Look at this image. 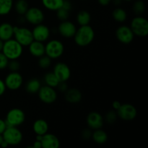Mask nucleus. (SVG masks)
<instances>
[{"mask_svg": "<svg viewBox=\"0 0 148 148\" xmlns=\"http://www.w3.org/2000/svg\"><path fill=\"white\" fill-rule=\"evenodd\" d=\"M77 27L73 23L68 20L62 21V23L58 26V31L59 34L66 38H73L76 33Z\"/></svg>", "mask_w": 148, "mask_h": 148, "instance_id": "15", "label": "nucleus"}, {"mask_svg": "<svg viewBox=\"0 0 148 148\" xmlns=\"http://www.w3.org/2000/svg\"><path fill=\"white\" fill-rule=\"evenodd\" d=\"M75 43L80 47L88 46L93 41L95 38V31L89 25H82L77 29L74 36Z\"/></svg>", "mask_w": 148, "mask_h": 148, "instance_id": "1", "label": "nucleus"}, {"mask_svg": "<svg viewBox=\"0 0 148 148\" xmlns=\"http://www.w3.org/2000/svg\"><path fill=\"white\" fill-rule=\"evenodd\" d=\"M14 35V26L9 23L0 24V39L3 41L12 38Z\"/></svg>", "mask_w": 148, "mask_h": 148, "instance_id": "20", "label": "nucleus"}, {"mask_svg": "<svg viewBox=\"0 0 148 148\" xmlns=\"http://www.w3.org/2000/svg\"><path fill=\"white\" fill-rule=\"evenodd\" d=\"M124 1H132V0H124Z\"/></svg>", "mask_w": 148, "mask_h": 148, "instance_id": "48", "label": "nucleus"}, {"mask_svg": "<svg viewBox=\"0 0 148 148\" xmlns=\"http://www.w3.org/2000/svg\"><path fill=\"white\" fill-rule=\"evenodd\" d=\"M32 33H33V39L35 40L43 43L49 38L51 31L47 25L40 23V24L35 25L34 28L32 30Z\"/></svg>", "mask_w": 148, "mask_h": 148, "instance_id": "14", "label": "nucleus"}, {"mask_svg": "<svg viewBox=\"0 0 148 148\" xmlns=\"http://www.w3.org/2000/svg\"><path fill=\"white\" fill-rule=\"evenodd\" d=\"M28 50L32 56L39 58L45 55V45L43 42L33 40L28 46Z\"/></svg>", "mask_w": 148, "mask_h": 148, "instance_id": "18", "label": "nucleus"}, {"mask_svg": "<svg viewBox=\"0 0 148 148\" xmlns=\"http://www.w3.org/2000/svg\"><path fill=\"white\" fill-rule=\"evenodd\" d=\"M112 0H98V3L102 6H107L111 2Z\"/></svg>", "mask_w": 148, "mask_h": 148, "instance_id": "42", "label": "nucleus"}, {"mask_svg": "<svg viewBox=\"0 0 148 148\" xmlns=\"http://www.w3.org/2000/svg\"><path fill=\"white\" fill-rule=\"evenodd\" d=\"M56 16L57 18L61 21H64V20H67L69 17V12L67 10H64L62 7L56 10Z\"/></svg>", "mask_w": 148, "mask_h": 148, "instance_id": "32", "label": "nucleus"}, {"mask_svg": "<svg viewBox=\"0 0 148 148\" xmlns=\"http://www.w3.org/2000/svg\"><path fill=\"white\" fill-rule=\"evenodd\" d=\"M6 90H7V88H6V85L4 80L0 79V97L4 95V92H6Z\"/></svg>", "mask_w": 148, "mask_h": 148, "instance_id": "38", "label": "nucleus"}, {"mask_svg": "<svg viewBox=\"0 0 148 148\" xmlns=\"http://www.w3.org/2000/svg\"><path fill=\"white\" fill-rule=\"evenodd\" d=\"M1 52L9 60L18 59L23 55V46L14 38H11L4 42Z\"/></svg>", "mask_w": 148, "mask_h": 148, "instance_id": "2", "label": "nucleus"}, {"mask_svg": "<svg viewBox=\"0 0 148 148\" xmlns=\"http://www.w3.org/2000/svg\"><path fill=\"white\" fill-rule=\"evenodd\" d=\"M117 116L124 121H132L137 117V110L135 106L130 103L121 104L116 111Z\"/></svg>", "mask_w": 148, "mask_h": 148, "instance_id": "9", "label": "nucleus"}, {"mask_svg": "<svg viewBox=\"0 0 148 148\" xmlns=\"http://www.w3.org/2000/svg\"><path fill=\"white\" fill-rule=\"evenodd\" d=\"M121 103L118 101H115L112 103V107L114 108V110H116V111H117V110L119 108V107L121 106Z\"/></svg>", "mask_w": 148, "mask_h": 148, "instance_id": "41", "label": "nucleus"}, {"mask_svg": "<svg viewBox=\"0 0 148 148\" xmlns=\"http://www.w3.org/2000/svg\"><path fill=\"white\" fill-rule=\"evenodd\" d=\"M87 124L90 130H95L101 129L103 126L104 119L100 113L92 111L87 116Z\"/></svg>", "mask_w": 148, "mask_h": 148, "instance_id": "16", "label": "nucleus"}, {"mask_svg": "<svg viewBox=\"0 0 148 148\" xmlns=\"http://www.w3.org/2000/svg\"><path fill=\"white\" fill-rule=\"evenodd\" d=\"M13 8V0H0V15H7Z\"/></svg>", "mask_w": 148, "mask_h": 148, "instance_id": "28", "label": "nucleus"}, {"mask_svg": "<svg viewBox=\"0 0 148 148\" xmlns=\"http://www.w3.org/2000/svg\"><path fill=\"white\" fill-rule=\"evenodd\" d=\"M72 3H71L69 0H64L63 4H62V8L69 12L71 10V9H72Z\"/></svg>", "mask_w": 148, "mask_h": 148, "instance_id": "37", "label": "nucleus"}, {"mask_svg": "<svg viewBox=\"0 0 148 148\" xmlns=\"http://www.w3.org/2000/svg\"><path fill=\"white\" fill-rule=\"evenodd\" d=\"M77 22L80 26L89 25L91 20V15L86 10H82L77 14Z\"/></svg>", "mask_w": 148, "mask_h": 148, "instance_id": "25", "label": "nucleus"}, {"mask_svg": "<svg viewBox=\"0 0 148 148\" xmlns=\"http://www.w3.org/2000/svg\"><path fill=\"white\" fill-rule=\"evenodd\" d=\"M38 94L39 99L46 104L53 103L57 99V92L54 88L46 85L40 87Z\"/></svg>", "mask_w": 148, "mask_h": 148, "instance_id": "10", "label": "nucleus"}, {"mask_svg": "<svg viewBox=\"0 0 148 148\" xmlns=\"http://www.w3.org/2000/svg\"><path fill=\"white\" fill-rule=\"evenodd\" d=\"M66 82H59V85L57 86V88H59V90L62 92H65L66 90L68 89V86L66 83Z\"/></svg>", "mask_w": 148, "mask_h": 148, "instance_id": "39", "label": "nucleus"}, {"mask_svg": "<svg viewBox=\"0 0 148 148\" xmlns=\"http://www.w3.org/2000/svg\"><path fill=\"white\" fill-rule=\"evenodd\" d=\"M2 136L4 141L11 146L18 145L23 140V133L16 127H7Z\"/></svg>", "mask_w": 148, "mask_h": 148, "instance_id": "6", "label": "nucleus"}, {"mask_svg": "<svg viewBox=\"0 0 148 148\" xmlns=\"http://www.w3.org/2000/svg\"><path fill=\"white\" fill-rule=\"evenodd\" d=\"M43 79H44V82L46 85L50 86L53 88H57L59 82H60L53 72H50L46 73V75H44Z\"/></svg>", "mask_w": 148, "mask_h": 148, "instance_id": "27", "label": "nucleus"}, {"mask_svg": "<svg viewBox=\"0 0 148 148\" xmlns=\"http://www.w3.org/2000/svg\"><path fill=\"white\" fill-rule=\"evenodd\" d=\"M7 124H6L5 120L0 119V134H3L4 130L7 129Z\"/></svg>", "mask_w": 148, "mask_h": 148, "instance_id": "40", "label": "nucleus"}, {"mask_svg": "<svg viewBox=\"0 0 148 148\" xmlns=\"http://www.w3.org/2000/svg\"><path fill=\"white\" fill-rule=\"evenodd\" d=\"M7 89L17 90L23 83V77L18 72H11L6 76L4 80Z\"/></svg>", "mask_w": 148, "mask_h": 148, "instance_id": "11", "label": "nucleus"}, {"mask_svg": "<svg viewBox=\"0 0 148 148\" xmlns=\"http://www.w3.org/2000/svg\"><path fill=\"white\" fill-rule=\"evenodd\" d=\"M7 67L11 72H18V70L20 68V62L17 61V59L14 60H10L9 61Z\"/></svg>", "mask_w": 148, "mask_h": 148, "instance_id": "34", "label": "nucleus"}, {"mask_svg": "<svg viewBox=\"0 0 148 148\" xmlns=\"http://www.w3.org/2000/svg\"><path fill=\"white\" fill-rule=\"evenodd\" d=\"M28 3L26 0H17L14 4V9L17 13L20 15L23 16L28 10Z\"/></svg>", "mask_w": 148, "mask_h": 148, "instance_id": "29", "label": "nucleus"}, {"mask_svg": "<svg viewBox=\"0 0 148 148\" xmlns=\"http://www.w3.org/2000/svg\"><path fill=\"white\" fill-rule=\"evenodd\" d=\"M91 138L97 144L103 145L105 144L108 140V134L103 130L98 129V130H94L93 132L92 133Z\"/></svg>", "mask_w": 148, "mask_h": 148, "instance_id": "22", "label": "nucleus"}, {"mask_svg": "<svg viewBox=\"0 0 148 148\" xmlns=\"http://www.w3.org/2000/svg\"><path fill=\"white\" fill-rule=\"evenodd\" d=\"M4 141V139H3V136H2V134H0V145H1V143Z\"/></svg>", "mask_w": 148, "mask_h": 148, "instance_id": "47", "label": "nucleus"}, {"mask_svg": "<svg viewBox=\"0 0 148 148\" xmlns=\"http://www.w3.org/2000/svg\"><path fill=\"white\" fill-rule=\"evenodd\" d=\"M9 59L6 57L5 55L0 51V70L6 69L9 63Z\"/></svg>", "mask_w": 148, "mask_h": 148, "instance_id": "35", "label": "nucleus"}, {"mask_svg": "<svg viewBox=\"0 0 148 148\" xmlns=\"http://www.w3.org/2000/svg\"><path fill=\"white\" fill-rule=\"evenodd\" d=\"M134 36L138 37H145L148 34V22L145 17L137 15L132 20L130 25Z\"/></svg>", "mask_w": 148, "mask_h": 148, "instance_id": "5", "label": "nucleus"}, {"mask_svg": "<svg viewBox=\"0 0 148 148\" xmlns=\"http://www.w3.org/2000/svg\"><path fill=\"white\" fill-rule=\"evenodd\" d=\"M33 130L36 135H43L49 131V124L46 120L39 119L33 123Z\"/></svg>", "mask_w": 148, "mask_h": 148, "instance_id": "21", "label": "nucleus"}, {"mask_svg": "<svg viewBox=\"0 0 148 148\" xmlns=\"http://www.w3.org/2000/svg\"><path fill=\"white\" fill-rule=\"evenodd\" d=\"M117 113L114 111H110L109 112H108L106 115V121L107 123L110 124H112L116 121L117 119Z\"/></svg>", "mask_w": 148, "mask_h": 148, "instance_id": "33", "label": "nucleus"}, {"mask_svg": "<svg viewBox=\"0 0 148 148\" xmlns=\"http://www.w3.org/2000/svg\"><path fill=\"white\" fill-rule=\"evenodd\" d=\"M64 46L59 40L53 39L45 45V54L51 59H57L63 55Z\"/></svg>", "mask_w": 148, "mask_h": 148, "instance_id": "3", "label": "nucleus"}, {"mask_svg": "<svg viewBox=\"0 0 148 148\" xmlns=\"http://www.w3.org/2000/svg\"><path fill=\"white\" fill-rule=\"evenodd\" d=\"M112 17L115 21L122 23L125 22L127 19V13L123 8L117 7L113 11Z\"/></svg>", "mask_w": 148, "mask_h": 148, "instance_id": "26", "label": "nucleus"}, {"mask_svg": "<svg viewBox=\"0 0 148 148\" xmlns=\"http://www.w3.org/2000/svg\"><path fill=\"white\" fill-rule=\"evenodd\" d=\"M65 100L69 103L76 104L81 101L82 95L80 91L77 88H68L65 91Z\"/></svg>", "mask_w": 148, "mask_h": 148, "instance_id": "19", "label": "nucleus"}, {"mask_svg": "<svg viewBox=\"0 0 148 148\" xmlns=\"http://www.w3.org/2000/svg\"><path fill=\"white\" fill-rule=\"evenodd\" d=\"M116 37L120 43L123 44H130L134 40V34L130 26L121 25L116 30Z\"/></svg>", "mask_w": 148, "mask_h": 148, "instance_id": "12", "label": "nucleus"}, {"mask_svg": "<svg viewBox=\"0 0 148 148\" xmlns=\"http://www.w3.org/2000/svg\"><path fill=\"white\" fill-rule=\"evenodd\" d=\"M8 146H10V145H8V143H7V142H5V141H4H4H3L2 143H1V145H0V147L5 148V147H8Z\"/></svg>", "mask_w": 148, "mask_h": 148, "instance_id": "44", "label": "nucleus"}, {"mask_svg": "<svg viewBox=\"0 0 148 148\" xmlns=\"http://www.w3.org/2000/svg\"><path fill=\"white\" fill-rule=\"evenodd\" d=\"M3 45H4V41H3V40H1V39H0V51H2Z\"/></svg>", "mask_w": 148, "mask_h": 148, "instance_id": "46", "label": "nucleus"}, {"mask_svg": "<svg viewBox=\"0 0 148 148\" xmlns=\"http://www.w3.org/2000/svg\"><path fill=\"white\" fill-rule=\"evenodd\" d=\"M25 114L22 109L18 108H12L7 112L5 121L7 127H18L25 121Z\"/></svg>", "mask_w": 148, "mask_h": 148, "instance_id": "4", "label": "nucleus"}, {"mask_svg": "<svg viewBox=\"0 0 148 148\" xmlns=\"http://www.w3.org/2000/svg\"><path fill=\"white\" fill-rule=\"evenodd\" d=\"M43 7L50 11H56L62 7L64 0H41Z\"/></svg>", "mask_w": 148, "mask_h": 148, "instance_id": "24", "label": "nucleus"}, {"mask_svg": "<svg viewBox=\"0 0 148 148\" xmlns=\"http://www.w3.org/2000/svg\"><path fill=\"white\" fill-rule=\"evenodd\" d=\"M41 87L40 80L37 78H32L29 79L25 85V90L28 93L36 94L38 93V90Z\"/></svg>", "mask_w": 148, "mask_h": 148, "instance_id": "23", "label": "nucleus"}, {"mask_svg": "<svg viewBox=\"0 0 148 148\" xmlns=\"http://www.w3.org/2000/svg\"><path fill=\"white\" fill-rule=\"evenodd\" d=\"M42 148H59L60 147V141L55 134L51 133L42 135Z\"/></svg>", "mask_w": 148, "mask_h": 148, "instance_id": "17", "label": "nucleus"}, {"mask_svg": "<svg viewBox=\"0 0 148 148\" xmlns=\"http://www.w3.org/2000/svg\"><path fill=\"white\" fill-rule=\"evenodd\" d=\"M13 37L23 47L28 46L33 39L32 30L27 27L14 26V35Z\"/></svg>", "mask_w": 148, "mask_h": 148, "instance_id": "7", "label": "nucleus"}, {"mask_svg": "<svg viewBox=\"0 0 148 148\" xmlns=\"http://www.w3.org/2000/svg\"><path fill=\"white\" fill-rule=\"evenodd\" d=\"M23 16L25 19V21L33 25L40 24L43 23L45 19V14L43 12L40 8L36 7H29Z\"/></svg>", "mask_w": 148, "mask_h": 148, "instance_id": "8", "label": "nucleus"}, {"mask_svg": "<svg viewBox=\"0 0 148 148\" xmlns=\"http://www.w3.org/2000/svg\"><path fill=\"white\" fill-rule=\"evenodd\" d=\"M111 1H113L114 4H116V5H119V4H121L122 0H112Z\"/></svg>", "mask_w": 148, "mask_h": 148, "instance_id": "45", "label": "nucleus"}, {"mask_svg": "<svg viewBox=\"0 0 148 148\" xmlns=\"http://www.w3.org/2000/svg\"><path fill=\"white\" fill-rule=\"evenodd\" d=\"M92 132H91L90 129H85L82 131V137L84 140H89L92 137Z\"/></svg>", "mask_w": 148, "mask_h": 148, "instance_id": "36", "label": "nucleus"}, {"mask_svg": "<svg viewBox=\"0 0 148 148\" xmlns=\"http://www.w3.org/2000/svg\"><path fill=\"white\" fill-rule=\"evenodd\" d=\"M51 64V59L46 54L39 57L38 65L41 69H46L49 67Z\"/></svg>", "mask_w": 148, "mask_h": 148, "instance_id": "31", "label": "nucleus"}, {"mask_svg": "<svg viewBox=\"0 0 148 148\" xmlns=\"http://www.w3.org/2000/svg\"><path fill=\"white\" fill-rule=\"evenodd\" d=\"M33 148H42V145H41V142L39 141V140H36L35 143H33V146H32Z\"/></svg>", "mask_w": 148, "mask_h": 148, "instance_id": "43", "label": "nucleus"}, {"mask_svg": "<svg viewBox=\"0 0 148 148\" xmlns=\"http://www.w3.org/2000/svg\"><path fill=\"white\" fill-rule=\"evenodd\" d=\"M132 9L137 15H141L145 11V4L142 0H137L133 4Z\"/></svg>", "mask_w": 148, "mask_h": 148, "instance_id": "30", "label": "nucleus"}, {"mask_svg": "<svg viewBox=\"0 0 148 148\" xmlns=\"http://www.w3.org/2000/svg\"><path fill=\"white\" fill-rule=\"evenodd\" d=\"M53 72L60 82H67L71 77L70 68L64 62L56 64L53 67Z\"/></svg>", "mask_w": 148, "mask_h": 148, "instance_id": "13", "label": "nucleus"}]
</instances>
